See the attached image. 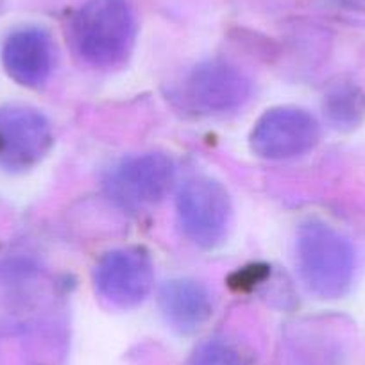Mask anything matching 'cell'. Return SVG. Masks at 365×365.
Segmentation results:
<instances>
[{
	"mask_svg": "<svg viewBox=\"0 0 365 365\" xmlns=\"http://www.w3.org/2000/svg\"><path fill=\"white\" fill-rule=\"evenodd\" d=\"M175 179L174 161L163 153L128 158L111 172L108 187L115 201L131 210L156 206L170 192Z\"/></svg>",
	"mask_w": 365,
	"mask_h": 365,
	"instance_id": "8",
	"label": "cell"
},
{
	"mask_svg": "<svg viewBox=\"0 0 365 365\" xmlns=\"http://www.w3.org/2000/svg\"><path fill=\"white\" fill-rule=\"evenodd\" d=\"M54 143L48 118L22 104L0 108V167L24 172L40 163Z\"/></svg>",
	"mask_w": 365,
	"mask_h": 365,
	"instance_id": "6",
	"label": "cell"
},
{
	"mask_svg": "<svg viewBox=\"0 0 365 365\" xmlns=\"http://www.w3.org/2000/svg\"><path fill=\"white\" fill-rule=\"evenodd\" d=\"M251 96V81L238 66L210 59L195 66L182 83V97L192 110L205 115L230 113Z\"/></svg>",
	"mask_w": 365,
	"mask_h": 365,
	"instance_id": "7",
	"label": "cell"
},
{
	"mask_svg": "<svg viewBox=\"0 0 365 365\" xmlns=\"http://www.w3.org/2000/svg\"><path fill=\"white\" fill-rule=\"evenodd\" d=\"M324 110L329 122L336 128H353L364 115V99L351 84L335 86L324 99Z\"/></svg>",
	"mask_w": 365,
	"mask_h": 365,
	"instance_id": "11",
	"label": "cell"
},
{
	"mask_svg": "<svg viewBox=\"0 0 365 365\" xmlns=\"http://www.w3.org/2000/svg\"><path fill=\"white\" fill-rule=\"evenodd\" d=\"M190 365H244L242 356L235 347L222 340L206 342L195 351Z\"/></svg>",
	"mask_w": 365,
	"mask_h": 365,
	"instance_id": "12",
	"label": "cell"
},
{
	"mask_svg": "<svg viewBox=\"0 0 365 365\" xmlns=\"http://www.w3.org/2000/svg\"><path fill=\"white\" fill-rule=\"evenodd\" d=\"M158 301L168 324L181 333L197 331L213 315L210 289L190 278H175L163 283Z\"/></svg>",
	"mask_w": 365,
	"mask_h": 365,
	"instance_id": "10",
	"label": "cell"
},
{
	"mask_svg": "<svg viewBox=\"0 0 365 365\" xmlns=\"http://www.w3.org/2000/svg\"><path fill=\"white\" fill-rule=\"evenodd\" d=\"M96 290L117 308H135L149 297L154 285V265L143 247H120L106 252L93 270Z\"/></svg>",
	"mask_w": 365,
	"mask_h": 365,
	"instance_id": "4",
	"label": "cell"
},
{
	"mask_svg": "<svg viewBox=\"0 0 365 365\" xmlns=\"http://www.w3.org/2000/svg\"><path fill=\"white\" fill-rule=\"evenodd\" d=\"M297 267L304 285L322 299H339L354 278L353 244L335 227L321 220H307L297 230Z\"/></svg>",
	"mask_w": 365,
	"mask_h": 365,
	"instance_id": "2",
	"label": "cell"
},
{
	"mask_svg": "<svg viewBox=\"0 0 365 365\" xmlns=\"http://www.w3.org/2000/svg\"><path fill=\"white\" fill-rule=\"evenodd\" d=\"M136 31V16L128 0H86L72 16L70 40L86 65L111 70L128 61Z\"/></svg>",
	"mask_w": 365,
	"mask_h": 365,
	"instance_id": "1",
	"label": "cell"
},
{
	"mask_svg": "<svg viewBox=\"0 0 365 365\" xmlns=\"http://www.w3.org/2000/svg\"><path fill=\"white\" fill-rule=\"evenodd\" d=\"M2 61L16 83L27 88L41 86L54 70V40L41 27L16 29L4 41Z\"/></svg>",
	"mask_w": 365,
	"mask_h": 365,
	"instance_id": "9",
	"label": "cell"
},
{
	"mask_svg": "<svg viewBox=\"0 0 365 365\" xmlns=\"http://www.w3.org/2000/svg\"><path fill=\"white\" fill-rule=\"evenodd\" d=\"M321 140V125L303 108L265 111L251 131V149L265 160H290L310 153Z\"/></svg>",
	"mask_w": 365,
	"mask_h": 365,
	"instance_id": "5",
	"label": "cell"
},
{
	"mask_svg": "<svg viewBox=\"0 0 365 365\" xmlns=\"http://www.w3.org/2000/svg\"><path fill=\"white\" fill-rule=\"evenodd\" d=\"M178 220L188 240L202 249H213L230 233L233 206L219 181L206 175L182 182L175 199Z\"/></svg>",
	"mask_w": 365,
	"mask_h": 365,
	"instance_id": "3",
	"label": "cell"
}]
</instances>
